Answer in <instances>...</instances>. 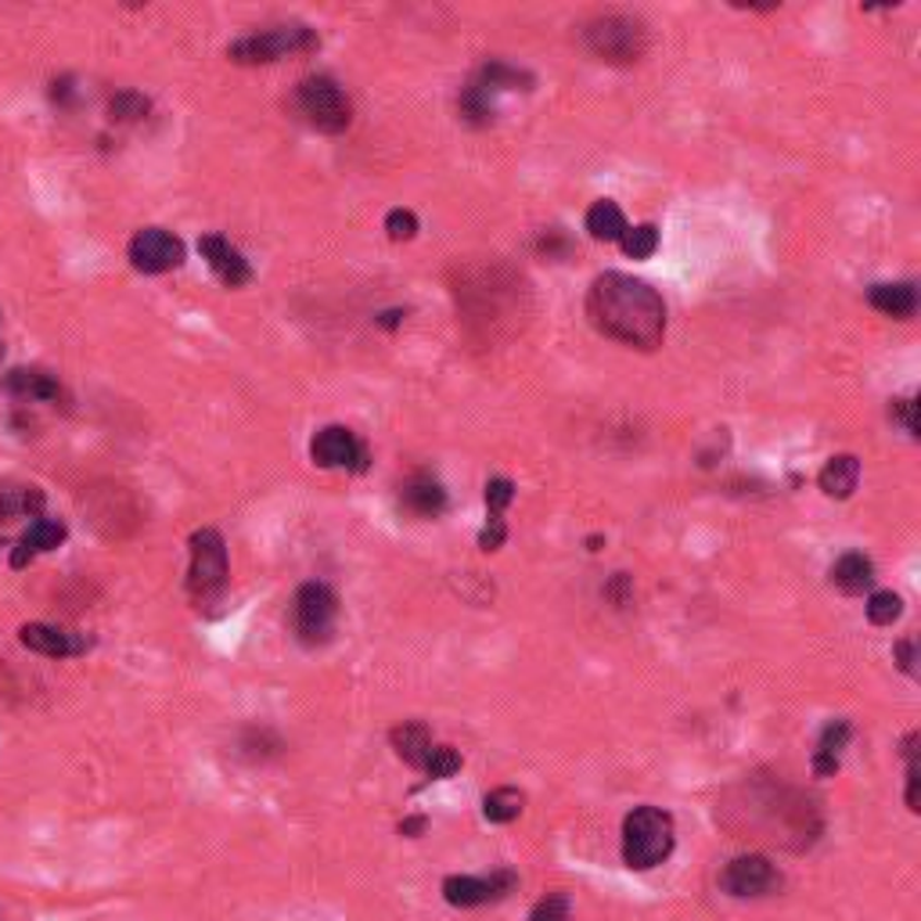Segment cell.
<instances>
[{"mask_svg":"<svg viewBox=\"0 0 921 921\" xmlns=\"http://www.w3.org/2000/svg\"><path fill=\"white\" fill-rule=\"evenodd\" d=\"M399 318H404V310H390V313H382V318H379V324H385V328H396V324H399Z\"/></svg>","mask_w":921,"mask_h":921,"instance_id":"38","label":"cell"},{"mask_svg":"<svg viewBox=\"0 0 921 921\" xmlns=\"http://www.w3.org/2000/svg\"><path fill=\"white\" fill-rule=\"evenodd\" d=\"M620 246L630 260H648L656 256L659 249V227L656 224H637V227H626V235L620 238Z\"/></svg>","mask_w":921,"mask_h":921,"instance_id":"25","label":"cell"},{"mask_svg":"<svg viewBox=\"0 0 921 921\" xmlns=\"http://www.w3.org/2000/svg\"><path fill=\"white\" fill-rule=\"evenodd\" d=\"M399 832H404V835H410V839H415V835H421V832H426V817H407L404 824H399Z\"/></svg>","mask_w":921,"mask_h":921,"instance_id":"37","label":"cell"},{"mask_svg":"<svg viewBox=\"0 0 921 921\" xmlns=\"http://www.w3.org/2000/svg\"><path fill=\"white\" fill-rule=\"evenodd\" d=\"M601 543H605L601 537H590V540H587V551H601Z\"/></svg>","mask_w":921,"mask_h":921,"instance_id":"39","label":"cell"},{"mask_svg":"<svg viewBox=\"0 0 921 921\" xmlns=\"http://www.w3.org/2000/svg\"><path fill=\"white\" fill-rule=\"evenodd\" d=\"M857 482H860V460L853 454H835L817 476V487L824 490V497H832V501L853 497Z\"/></svg>","mask_w":921,"mask_h":921,"instance_id":"17","label":"cell"},{"mask_svg":"<svg viewBox=\"0 0 921 921\" xmlns=\"http://www.w3.org/2000/svg\"><path fill=\"white\" fill-rule=\"evenodd\" d=\"M889 415H893V421H900V426L907 429V435H918V404H914L911 396L893 399Z\"/></svg>","mask_w":921,"mask_h":921,"instance_id":"34","label":"cell"},{"mask_svg":"<svg viewBox=\"0 0 921 921\" xmlns=\"http://www.w3.org/2000/svg\"><path fill=\"white\" fill-rule=\"evenodd\" d=\"M518 886L515 871H493V875H451L443 878V900L451 907H482L493 900H504Z\"/></svg>","mask_w":921,"mask_h":921,"instance_id":"10","label":"cell"},{"mask_svg":"<svg viewBox=\"0 0 921 921\" xmlns=\"http://www.w3.org/2000/svg\"><path fill=\"white\" fill-rule=\"evenodd\" d=\"M296 108L302 119L321 133H343L354 123V105L349 94L338 87L332 76H307L296 91Z\"/></svg>","mask_w":921,"mask_h":921,"instance_id":"4","label":"cell"},{"mask_svg":"<svg viewBox=\"0 0 921 921\" xmlns=\"http://www.w3.org/2000/svg\"><path fill=\"white\" fill-rule=\"evenodd\" d=\"M850 738H853L850 720H832L828 727H824L821 738H817V749H814V774L817 778H835V774H839L842 749L850 745Z\"/></svg>","mask_w":921,"mask_h":921,"instance_id":"14","label":"cell"},{"mask_svg":"<svg viewBox=\"0 0 921 921\" xmlns=\"http://www.w3.org/2000/svg\"><path fill=\"white\" fill-rule=\"evenodd\" d=\"M313 465L321 468H343V471H363L368 468V451L346 426H328L313 435L310 443Z\"/></svg>","mask_w":921,"mask_h":921,"instance_id":"11","label":"cell"},{"mask_svg":"<svg viewBox=\"0 0 921 921\" xmlns=\"http://www.w3.org/2000/svg\"><path fill=\"white\" fill-rule=\"evenodd\" d=\"M569 911H573V904H569L565 893H548L529 911V921H569Z\"/></svg>","mask_w":921,"mask_h":921,"instance_id":"30","label":"cell"},{"mask_svg":"<svg viewBox=\"0 0 921 921\" xmlns=\"http://www.w3.org/2000/svg\"><path fill=\"white\" fill-rule=\"evenodd\" d=\"M44 493L36 487H15L0 490V518H19V515H40Z\"/></svg>","mask_w":921,"mask_h":921,"instance_id":"24","label":"cell"},{"mask_svg":"<svg viewBox=\"0 0 921 921\" xmlns=\"http://www.w3.org/2000/svg\"><path fill=\"white\" fill-rule=\"evenodd\" d=\"M587 318L605 338L634 349H656L666 335V302L641 277L609 271L594 277L587 292Z\"/></svg>","mask_w":921,"mask_h":921,"instance_id":"1","label":"cell"},{"mask_svg":"<svg viewBox=\"0 0 921 921\" xmlns=\"http://www.w3.org/2000/svg\"><path fill=\"white\" fill-rule=\"evenodd\" d=\"M108 112H112L116 123H137V119L148 112V101H144L141 94L123 91V94H116V98H112V108H108Z\"/></svg>","mask_w":921,"mask_h":921,"instance_id":"31","label":"cell"},{"mask_svg":"<svg viewBox=\"0 0 921 921\" xmlns=\"http://www.w3.org/2000/svg\"><path fill=\"white\" fill-rule=\"evenodd\" d=\"M526 810V796L518 789H493L482 799V817L490 824H512Z\"/></svg>","mask_w":921,"mask_h":921,"instance_id":"23","label":"cell"},{"mask_svg":"<svg viewBox=\"0 0 921 921\" xmlns=\"http://www.w3.org/2000/svg\"><path fill=\"white\" fill-rule=\"evenodd\" d=\"M385 230H390L393 241H410L418 235V216L410 210H393L390 216H385Z\"/></svg>","mask_w":921,"mask_h":921,"instance_id":"32","label":"cell"},{"mask_svg":"<svg viewBox=\"0 0 921 921\" xmlns=\"http://www.w3.org/2000/svg\"><path fill=\"white\" fill-rule=\"evenodd\" d=\"M507 540V526H504V518H490L487 515V526L479 529V548L482 551H501V543Z\"/></svg>","mask_w":921,"mask_h":921,"instance_id":"33","label":"cell"},{"mask_svg":"<svg viewBox=\"0 0 921 921\" xmlns=\"http://www.w3.org/2000/svg\"><path fill=\"white\" fill-rule=\"evenodd\" d=\"M893 656H896V666L907 673V677H914V662H918V648H914V641L911 637H904V641H896V648H893Z\"/></svg>","mask_w":921,"mask_h":921,"instance_id":"35","label":"cell"},{"mask_svg":"<svg viewBox=\"0 0 921 921\" xmlns=\"http://www.w3.org/2000/svg\"><path fill=\"white\" fill-rule=\"evenodd\" d=\"M864 609H868V620L875 626H893L904 615V598L893 590H875V594H868Z\"/></svg>","mask_w":921,"mask_h":921,"instance_id":"26","label":"cell"},{"mask_svg":"<svg viewBox=\"0 0 921 921\" xmlns=\"http://www.w3.org/2000/svg\"><path fill=\"white\" fill-rule=\"evenodd\" d=\"M4 548H8V543H4V540H0V551H4Z\"/></svg>","mask_w":921,"mask_h":921,"instance_id":"40","label":"cell"},{"mask_svg":"<svg viewBox=\"0 0 921 921\" xmlns=\"http://www.w3.org/2000/svg\"><path fill=\"white\" fill-rule=\"evenodd\" d=\"M127 256L133 263V271L141 274H166L177 271L184 263V241L177 235H169L163 227H144L130 238Z\"/></svg>","mask_w":921,"mask_h":921,"instance_id":"9","label":"cell"},{"mask_svg":"<svg viewBox=\"0 0 921 921\" xmlns=\"http://www.w3.org/2000/svg\"><path fill=\"white\" fill-rule=\"evenodd\" d=\"M515 501V482L504 476H493L487 482V515L490 518H504V507Z\"/></svg>","mask_w":921,"mask_h":921,"instance_id":"29","label":"cell"},{"mask_svg":"<svg viewBox=\"0 0 921 921\" xmlns=\"http://www.w3.org/2000/svg\"><path fill=\"white\" fill-rule=\"evenodd\" d=\"M19 641L26 645L29 651H40V656H51V659H65V656H83V651L91 648V641L76 634V630H65V626H51V623H29L19 630Z\"/></svg>","mask_w":921,"mask_h":921,"instance_id":"12","label":"cell"},{"mask_svg":"<svg viewBox=\"0 0 921 921\" xmlns=\"http://www.w3.org/2000/svg\"><path fill=\"white\" fill-rule=\"evenodd\" d=\"M335 615H338V598L328 584H302L296 594V634L307 645H324L335 630Z\"/></svg>","mask_w":921,"mask_h":921,"instance_id":"7","label":"cell"},{"mask_svg":"<svg viewBox=\"0 0 921 921\" xmlns=\"http://www.w3.org/2000/svg\"><path fill=\"white\" fill-rule=\"evenodd\" d=\"M460 770V753L451 745H432V753L426 759V774L432 781H446V778H454V774Z\"/></svg>","mask_w":921,"mask_h":921,"instance_id":"28","label":"cell"},{"mask_svg":"<svg viewBox=\"0 0 921 921\" xmlns=\"http://www.w3.org/2000/svg\"><path fill=\"white\" fill-rule=\"evenodd\" d=\"M626 216L612 199H598L587 210V230L594 241H620L626 235Z\"/></svg>","mask_w":921,"mask_h":921,"instance_id":"22","label":"cell"},{"mask_svg":"<svg viewBox=\"0 0 921 921\" xmlns=\"http://www.w3.org/2000/svg\"><path fill=\"white\" fill-rule=\"evenodd\" d=\"M904 759H907V810L918 814L921 810V767H918V731H911L904 738Z\"/></svg>","mask_w":921,"mask_h":921,"instance_id":"27","label":"cell"},{"mask_svg":"<svg viewBox=\"0 0 921 921\" xmlns=\"http://www.w3.org/2000/svg\"><path fill=\"white\" fill-rule=\"evenodd\" d=\"M399 501H404L407 512H415L421 518H435V515L446 512V490L432 476L407 479V487H404V493H399Z\"/></svg>","mask_w":921,"mask_h":921,"instance_id":"19","label":"cell"},{"mask_svg":"<svg viewBox=\"0 0 921 921\" xmlns=\"http://www.w3.org/2000/svg\"><path fill=\"white\" fill-rule=\"evenodd\" d=\"M4 390L15 393V396H26V399H47V404H58V399H62V385H58L51 374L26 371V368L11 371L4 379Z\"/></svg>","mask_w":921,"mask_h":921,"instance_id":"21","label":"cell"},{"mask_svg":"<svg viewBox=\"0 0 921 921\" xmlns=\"http://www.w3.org/2000/svg\"><path fill=\"white\" fill-rule=\"evenodd\" d=\"M605 594H609L615 605H630V576H626V573H615L612 584H609V590H605Z\"/></svg>","mask_w":921,"mask_h":921,"instance_id":"36","label":"cell"},{"mask_svg":"<svg viewBox=\"0 0 921 921\" xmlns=\"http://www.w3.org/2000/svg\"><path fill=\"white\" fill-rule=\"evenodd\" d=\"M227 587V543L216 529L191 533V573L188 590L195 601L220 598Z\"/></svg>","mask_w":921,"mask_h":921,"instance_id":"6","label":"cell"},{"mask_svg":"<svg viewBox=\"0 0 921 921\" xmlns=\"http://www.w3.org/2000/svg\"><path fill=\"white\" fill-rule=\"evenodd\" d=\"M318 47V36L307 26H277L256 36H241L227 47V58L235 65H271L288 55H302Z\"/></svg>","mask_w":921,"mask_h":921,"instance_id":"5","label":"cell"},{"mask_svg":"<svg viewBox=\"0 0 921 921\" xmlns=\"http://www.w3.org/2000/svg\"><path fill=\"white\" fill-rule=\"evenodd\" d=\"M0 354H4V349H0Z\"/></svg>","mask_w":921,"mask_h":921,"instance_id":"41","label":"cell"},{"mask_svg":"<svg viewBox=\"0 0 921 921\" xmlns=\"http://www.w3.org/2000/svg\"><path fill=\"white\" fill-rule=\"evenodd\" d=\"M390 742H393V749H396V756L404 759L407 767L426 770V759H429V753H432V734H429L426 723L410 720V723L393 727Z\"/></svg>","mask_w":921,"mask_h":921,"instance_id":"18","label":"cell"},{"mask_svg":"<svg viewBox=\"0 0 921 921\" xmlns=\"http://www.w3.org/2000/svg\"><path fill=\"white\" fill-rule=\"evenodd\" d=\"M584 47L609 65H634L648 51V29L634 15H605L587 22Z\"/></svg>","mask_w":921,"mask_h":921,"instance_id":"3","label":"cell"},{"mask_svg":"<svg viewBox=\"0 0 921 921\" xmlns=\"http://www.w3.org/2000/svg\"><path fill=\"white\" fill-rule=\"evenodd\" d=\"M832 584L842 594H864L875 587V562L860 551L842 554V559L832 565Z\"/></svg>","mask_w":921,"mask_h":921,"instance_id":"20","label":"cell"},{"mask_svg":"<svg viewBox=\"0 0 921 921\" xmlns=\"http://www.w3.org/2000/svg\"><path fill=\"white\" fill-rule=\"evenodd\" d=\"M199 252L202 260L210 263V271L220 277L227 288H241L252 282V266L241 252L230 246L224 235H202L199 238Z\"/></svg>","mask_w":921,"mask_h":921,"instance_id":"13","label":"cell"},{"mask_svg":"<svg viewBox=\"0 0 921 921\" xmlns=\"http://www.w3.org/2000/svg\"><path fill=\"white\" fill-rule=\"evenodd\" d=\"M62 540H65V526H62V523H55V518H36V523L26 529V537L19 540L15 554H11V565H15V569H26V565L36 559V554L55 551Z\"/></svg>","mask_w":921,"mask_h":921,"instance_id":"16","label":"cell"},{"mask_svg":"<svg viewBox=\"0 0 921 921\" xmlns=\"http://www.w3.org/2000/svg\"><path fill=\"white\" fill-rule=\"evenodd\" d=\"M868 302L878 313H886V318L907 321V318H914V310H918V288H914V282L871 285L868 288Z\"/></svg>","mask_w":921,"mask_h":921,"instance_id":"15","label":"cell"},{"mask_svg":"<svg viewBox=\"0 0 921 921\" xmlns=\"http://www.w3.org/2000/svg\"><path fill=\"white\" fill-rule=\"evenodd\" d=\"M781 886V871L770 864L763 853H742L723 868L720 889L738 900H753V896H767Z\"/></svg>","mask_w":921,"mask_h":921,"instance_id":"8","label":"cell"},{"mask_svg":"<svg viewBox=\"0 0 921 921\" xmlns=\"http://www.w3.org/2000/svg\"><path fill=\"white\" fill-rule=\"evenodd\" d=\"M677 846L673 817L659 806H634L623 821V864L630 871H651L670 860Z\"/></svg>","mask_w":921,"mask_h":921,"instance_id":"2","label":"cell"}]
</instances>
